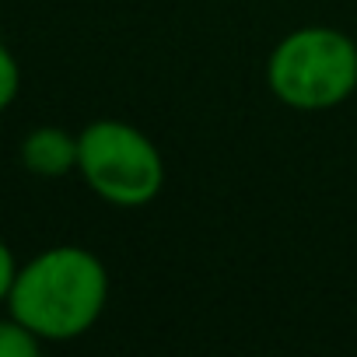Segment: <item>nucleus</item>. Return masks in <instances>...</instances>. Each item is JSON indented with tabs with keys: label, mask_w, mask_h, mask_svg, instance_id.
<instances>
[{
	"label": "nucleus",
	"mask_w": 357,
	"mask_h": 357,
	"mask_svg": "<svg viewBox=\"0 0 357 357\" xmlns=\"http://www.w3.org/2000/svg\"><path fill=\"white\" fill-rule=\"evenodd\" d=\"M22 161L29 172L56 178L77 168V137L63 126H36L22 144Z\"/></svg>",
	"instance_id": "nucleus-4"
},
{
	"label": "nucleus",
	"mask_w": 357,
	"mask_h": 357,
	"mask_svg": "<svg viewBox=\"0 0 357 357\" xmlns=\"http://www.w3.org/2000/svg\"><path fill=\"white\" fill-rule=\"evenodd\" d=\"M266 84L294 112L336 109L357 91V46L326 25L298 29L273 46Z\"/></svg>",
	"instance_id": "nucleus-2"
},
{
	"label": "nucleus",
	"mask_w": 357,
	"mask_h": 357,
	"mask_svg": "<svg viewBox=\"0 0 357 357\" xmlns=\"http://www.w3.org/2000/svg\"><path fill=\"white\" fill-rule=\"evenodd\" d=\"M18 263H15V252H11V245L0 238V301H8V294H11V287H15V277H18Z\"/></svg>",
	"instance_id": "nucleus-7"
},
{
	"label": "nucleus",
	"mask_w": 357,
	"mask_h": 357,
	"mask_svg": "<svg viewBox=\"0 0 357 357\" xmlns=\"http://www.w3.org/2000/svg\"><path fill=\"white\" fill-rule=\"evenodd\" d=\"M43 340L15 315L0 319V357H36Z\"/></svg>",
	"instance_id": "nucleus-5"
},
{
	"label": "nucleus",
	"mask_w": 357,
	"mask_h": 357,
	"mask_svg": "<svg viewBox=\"0 0 357 357\" xmlns=\"http://www.w3.org/2000/svg\"><path fill=\"white\" fill-rule=\"evenodd\" d=\"M18 88H22V70H18V60L11 56V50L0 43V112H4L15 98H18Z\"/></svg>",
	"instance_id": "nucleus-6"
},
{
	"label": "nucleus",
	"mask_w": 357,
	"mask_h": 357,
	"mask_svg": "<svg viewBox=\"0 0 357 357\" xmlns=\"http://www.w3.org/2000/svg\"><path fill=\"white\" fill-rule=\"evenodd\" d=\"M77 172L112 207H144L165 186L158 144L123 119H98L77 133Z\"/></svg>",
	"instance_id": "nucleus-3"
},
{
	"label": "nucleus",
	"mask_w": 357,
	"mask_h": 357,
	"mask_svg": "<svg viewBox=\"0 0 357 357\" xmlns=\"http://www.w3.org/2000/svg\"><path fill=\"white\" fill-rule=\"evenodd\" d=\"M109 273L81 245H53L29 259L8 294V308L39 340L63 343L84 336L105 312Z\"/></svg>",
	"instance_id": "nucleus-1"
}]
</instances>
